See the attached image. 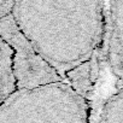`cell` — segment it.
Wrapping results in <instances>:
<instances>
[{
	"label": "cell",
	"instance_id": "cell-1",
	"mask_svg": "<svg viewBox=\"0 0 123 123\" xmlns=\"http://www.w3.org/2000/svg\"><path fill=\"white\" fill-rule=\"evenodd\" d=\"M107 4L101 1H15L19 30L62 79L89 63L103 41Z\"/></svg>",
	"mask_w": 123,
	"mask_h": 123
},
{
	"label": "cell",
	"instance_id": "cell-2",
	"mask_svg": "<svg viewBox=\"0 0 123 123\" xmlns=\"http://www.w3.org/2000/svg\"><path fill=\"white\" fill-rule=\"evenodd\" d=\"M0 123H88V105L64 81L21 89L0 105Z\"/></svg>",
	"mask_w": 123,
	"mask_h": 123
},
{
	"label": "cell",
	"instance_id": "cell-3",
	"mask_svg": "<svg viewBox=\"0 0 123 123\" xmlns=\"http://www.w3.org/2000/svg\"><path fill=\"white\" fill-rule=\"evenodd\" d=\"M0 36L12 49V69L17 91L64 81L19 30L12 15L0 22Z\"/></svg>",
	"mask_w": 123,
	"mask_h": 123
},
{
	"label": "cell",
	"instance_id": "cell-4",
	"mask_svg": "<svg viewBox=\"0 0 123 123\" xmlns=\"http://www.w3.org/2000/svg\"><path fill=\"white\" fill-rule=\"evenodd\" d=\"M107 6V60L123 88V1H111Z\"/></svg>",
	"mask_w": 123,
	"mask_h": 123
},
{
	"label": "cell",
	"instance_id": "cell-5",
	"mask_svg": "<svg viewBox=\"0 0 123 123\" xmlns=\"http://www.w3.org/2000/svg\"><path fill=\"white\" fill-rule=\"evenodd\" d=\"M17 91L12 69V49L0 36V105Z\"/></svg>",
	"mask_w": 123,
	"mask_h": 123
},
{
	"label": "cell",
	"instance_id": "cell-6",
	"mask_svg": "<svg viewBox=\"0 0 123 123\" xmlns=\"http://www.w3.org/2000/svg\"><path fill=\"white\" fill-rule=\"evenodd\" d=\"M98 123H123V88L106 99L101 106Z\"/></svg>",
	"mask_w": 123,
	"mask_h": 123
},
{
	"label": "cell",
	"instance_id": "cell-7",
	"mask_svg": "<svg viewBox=\"0 0 123 123\" xmlns=\"http://www.w3.org/2000/svg\"><path fill=\"white\" fill-rule=\"evenodd\" d=\"M15 1H0V22L12 13Z\"/></svg>",
	"mask_w": 123,
	"mask_h": 123
}]
</instances>
